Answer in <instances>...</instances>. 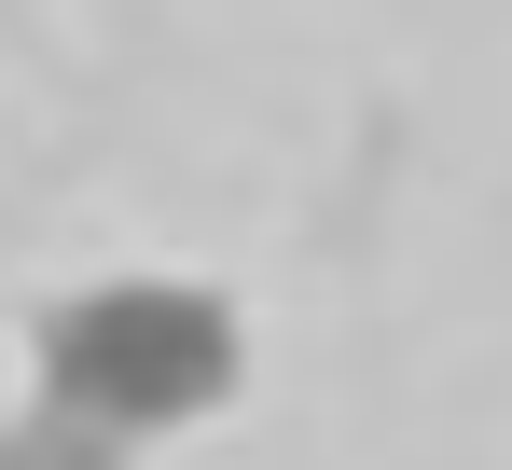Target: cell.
Listing matches in <instances>:
<instances>
[{
	"label": "cell",
	"mask_w": 512,
	"mask_h": 470,
	"mask_svg": "<svg viewBox=\"0 0 512 470\" xmlns=\"http://www.w3.org/2000/svg\"><path fill=\"white\" fill-rule=\"evenodd\" d=\"M0 470H125V443L111 429H84V415H28V429H0Z\"/></svg>",
	"instance_id": "7a4b0ae2"
},
{
	"label": "cell",
	"mask_w": 512,
	"mask_h": 470,
	"mask_svg": "<svg viewBox=\"0 0 512 470\" xmlns=\"http://www.w3.org/2000/svg\"><path fill=\"white\" fill-rule=\"evenodd\" d=\"M28 360H42V401H56V415L139 443V429L222 415L250 346H236V305L194 291V277H97V291H70V305H42Z\"/></svg>",
	"instance_id": "6da1fadb"
}]
</instances>
